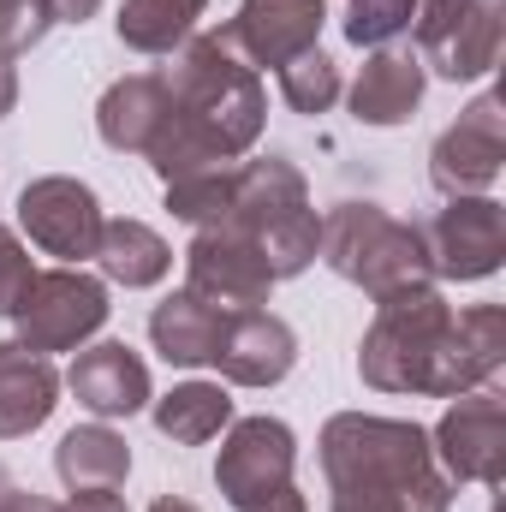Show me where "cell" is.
<instances>
[{"mask_svg": "<svg viewBox=\"0 0 506 512\" xmlns=\"http://www.w3.org/2000/svg\"><path fill=\"white\" fill-rule=\"evenodd\" d=\"M506 364V310L471 304L453 310L435 286H411L376 304V322L358 346V376L376 393H429L459 399Z\"/></svg>", "mask_w": 506, "mask_h": 512, "instance_id": "1", "label": "cell"}, {"mask_svg": "<svg viewBox=\"0 0 506 512\" xmlns=\"http://www.w3.org/2000/svg\"><path fill=\"white\" fill-rule=\"evenodd\" d=\"M167 78V96H173V114L149 149V167L161 173V185L173 179H191V173H209V167H233L268 120V96L256 84V66H245L221 30H203V36H185L179 42V60Z\"/></svg>", "mask_w": 506, "mask_h": 512, "instance_id": "2", "label": "cell"}, {"mask_svg": "<svg viewBox=\"0 0 506 512\" xmlns=\"http://www.w3.org/2000/svg\"><path fill=\"white\" fill-rule=\"evenodd\" d=\"M322 477H328V512H447L453 483L435 465L429 429L405 417H370L340 411L322 423L316 441Z\"/></svg>", "mask_w": 506, "mask_h": 512, "instance_id": "3", "label": "cell"}, {"mask_svg": "<svg viewBox=\"0 0 506 512\" xmlns=\"http://www.w3.org/2000/svg\"><path fill=\"white\" fill-rule=\"evenodd\" d=\"M227 233H239L274 280L304 274L316 251H322V221L310 209V185L286 155H262V161H239L233 173V203L221 215Z\"/></svg>", "mask_w": 506, "mask_h": 512, "instance_id": "4", "label": "cell"}, {"mask_svg": "<svg viewBox=\"0 0 506 512\" xmlns=\"http://www.w3.org/2000/svg\"><path fill=\"white\" fill-rule=\"evenodd\" d=\"M322 262L364 286L370 298H393V292H411V286H435V268L423 251V233L411 221H393L376 203H334L322 215Z\"/></svg>", "mask_w": 506, "mask_h": 512, "instance_id": "5", "label": "cell"}, {"mask_svg": "<svg viewBox=\"0 0 506 512\" xmlns=\"http://www.w3.org/2000/svg\"><path fill=\"white\" fill-rule=\"evenodd\" d=\"M411 30H417L423 72L465 84V78L495 72V60H501L506 0H417Z\"/></svg>", "mask_w": 506, "mask_h": 512, "instance_id": "6", "label": "cell"}, {"mask_svg": "<svg viewBox=\"0 0 506 512\" xmlns=\"http://www.w3.org/2000/svg\"><path fill=\"white\" fill-rule=\"evenodd\" d=\"M108 286L84 268H42L24 298L12 304V322H18V346L30 352H78L90 334H102L108 322Z\"/></svg>", "mask_w": 506, "mask_h": 512, "instance_id": "7", "label": "cell"}, {"mask_svg": "<svg viewBox=\"0 0 506 512\" xmlns=\"http://www.w3.org/2000/svg\"><path fill=\"white\" fill-rule=\"evenodd\" d=\"M417 233L435 280H489L506 262V209L495 197H447Z\"/></svg>", "mask_w": 506, "mask_h": 512, "instance_id": "8", "label": "cell"}, {"mask_svg": "<svg viewBox=\"0 0 506 512\" xmlns=\"http://www.w3.org/2000/svg\"><path fill=\"white\" fill-rule=\"evenodd\" d=\"M501 161H506V114H501V96L483 90L453 126L435 137L429 179H435L441 197H483L501 179Z\"/></svg>", "mask_w": 506, "mask_h": 512, "instance_id": "9", "label": "cell"}, {"mask_svg": "<svg viewBox=\"0 0 506 512\" xmlns=\"http://www.w3.org/2000/svg\"><path fill=\"white\" fill-rule=\"evenodd\" d=\"M102 203L84 179H66V173H48V179H30L18 191V227L30 233V245L60 262H84L96 256L102 239Z\"/></svg>", "mask_w": 506, "mask_h": 512, "instance_id": "10", "label": "cell"}, {"mask_svg": "<svg viewBox=\"0 0 506 512\" xmlns=\"http://www.w3.org/2000/svg\"><path fill=\"white\" fill-rule=\"evenodd\" d=\"M292 465H298V441L280 417H239V423H227V441L215 459V489L233 501V512L256 507L292 483Z\"/></svg>", "mask_w": 506, "mask_h": 512, "instance_id": "11", "label": "cell"}, {"mask_svg": "<svg viewBox=\"0 0 506 512\" xmlns=\"http://www.w3.org/2000/svg\"><path fill=\"white\" fill-rule=\"evenodd\" d=\"M435 465L447 471V483H483L501 489L506 477V405L501 393H465L447 405V417L429 435Z\"/></svg>", "mask_w": 506, "mask_h": 512, "instance_id": "12", "label": "cell"}, {"mask_svg": "<svg viewBox=\"0 0 506 512\" xmlns=\"http://www.w3.org/2000/svg\"><path fill=\"white\" fill-rule=\"evenodd\" d=\"M185 286L215 310H262L274 292L268 262L227 227H197L185 245Z\"/></svg>", "mask_w": 506, "mask_h": 512, "instance_id": "13", "label": "cell"}, {"mask_svg": "<svg viewBox=\"0 0 506 512\" xmlns=\"http://www.w3.org/2000/svg\"><path fill=\"white\" fill-rule=\"evenodd\" d=\"M322 18H328L322 0H239V12L221 24V36L245 66H274L280 72L286 60L316 48Z\"/></svg>", "mask_w": 506, "mask_h": 512, "instance_id": "14", "label": "cell"}, {"mask_svg": "<svg viewBox=\"0 0 506 512\" xmlns=\"http://www.w3.org/2000/svg\"><path fill=\"white\" fill-rule=\"evenodd\" d=\"M209 364L233 387H274L286 382L292 364H298V334L280 316H268V310H233Z\"/></svg>", "mask_w": 506, "mask_h": 512, "instance_id": "15", "label": "cell"}, {"mask_svg": "<svg viewBox=\"0 0 506 512\" xmlns=\"http://www.w3.org/2000/svg\"><path fill=\"white\" fill-rule=\"evenodd\" d=\"M66 387H72L78 405L96 411L102 423H108V417H131V411L149 405V364L131 352L126 340H102V346H90V352L72 358Z\"/></svg>", "mask_w": 506, "mask_h": 512, "instance_id": "16", "label": "cell"}, {"mask_svg": "<svg viewBox=\"0 0 506 512\" xmlns=\"http://www.w3.org/2000/svg\"><path fill=\"white\" fill-rule=\"evenodd\" d=\"M167 114H173L167 78L161 72H131L120 84H108V96L96 102V131L120 155H149L161 126H167Z\"/></svg>", "mask_w": 506, "mask_h": 512, "instance_id": "17", "label": "cell"}, {"mask_svg": "<svg viewBox=\"0 0 506 512\" xmlns=\"http://www.w3.org/2000/svg\"><path fill=\"white\" fill-rule=\"evenodd\" d=\"M423 84H429V72L411 48H376L352 84V120L358 126H405L423 102Z\"/></svg>", "mask_w": 506, "mask_h": 512, "instance_id": "18", "label": "cell"}, {"mask_svg": "<svg viewBox=\"0 0 506 512\" xmlns=\"http://www.w3.org/2000/svg\"><path fill=\"white\" fill-rule=\"evenodd\" d=\"M60 405V376L42 352L0 340V441H18L30 429H42Z\"/></svg>", "mask_w": 506, "mask_h": 512, "instance_id": "19", "label": "cell"}, {"mask_svg": "<svg viewBox=\"0 0 506 512\" xmlns=\"http://www.w3.org/2000/svg\"><path fill=\"white\" fill-rule=\"evenodd\" d=\"M227 316H233V310H215L209 298H197V292L185 286V292H173V298H161V304L149 310V340H155V352H161L167 364L197 370V364L215 358Z\"/></svg>", "mask_w": 506, "mask_h": 512, "instance_id": "20", "label": "cell"}, {"mask_svg": "<svg viewBox=\"0 0 506 512\" xmlns=\"http://www.w3.org/2000/svg\"><path fill=\"white\" fill-rule=\"evenodd\" d=\"M54 471H60V483L72 495H84V489H120L131 477V447H126V435H114L108 423H78L54 447Z\"/></svg>", "mask_w": 506, "mask_h": 512, "instance_id": "21", "label": "cell"}, {"mask_svg": "<svg viewBox=\"0 0 506 512\" xmlns=\"http://www.w3.org/2000/svg\"><path fill=\"white\" fill-rule=\"evenodd\" d=\"M96 262H102V274H108L114 286L143 292V286H155V280L173 268V251H167V239H161L155 227H143V221L120 215V221H102Z\"/></svg>", "mask_w": 506, "mask_h": 512, "instance_id": "22", "label": "cell"}, {"mask_svg": "<svg viewBox=\"0 0 506 512\" xmlns=\"http://www.w3.org/2000/svg\"><path fill=\"white\" fill-rule=\"evenodd\" d=\"M233 423V399L221 382H179L173 393L155 399V429L173 447H203Z\"/></svg>", "mask_w": 506, "mask_h": 512, "instance_id": "23", "label": "cell"}, {"mask_svg": "<svg viewBox=\"0 0 506 512\" xmlns=\"http://www.w3.org/2000/svg\"><path fill=\"white\" fill-rule=\"evenodd\" d=\"M203 6L209 0H126L120 18H114V30H120V42L137 48V54H173L197 30Z\"/></svg>", "mask_w": 506, "mask_h": 512, "instance_id": "24", "label": "cell"}, {"mask_svg": "<svg viewBox=\"0 0 506 512\" xmlns=\"http://www.w3.org/2000/svg\"><path fill=\"white\" fill-rule=\"evenodd\" d=\"M233 173H239V161H233V167L191 173V179H173V185H167L173 221H185L191 233H197V227H221V215H227V203H233Z\"/></svg>", "mask_w": 506, "mask_h": 512, "instance_id": "25", "label": "cell"}, {"mask_svg": "<svg viewBox=\"0 0 506 512\" xmlns=\"http://www.w3.org/2000/svg\"><path fill=\"white\" fill-rule=\"evenodd\" d=\"M280 96H286L292 114H310L316 120V114H328L340 102V66L322 48H310V54H298V60L280 66Z\"/></svg>", "mask_w": 506, "mask_h": 512, "instance_id": "26", "label": "cell"}, {"mask_svg": "<svg viewBox=\"0 0 506 512\" xmlns=\"http://www.w3.org/2000/svg\"><path fill=\"white\" fill-rule=\"evenodd\" d=\"M411 6L417 0H346V36L358 48H381L399 30H411Z\"/></svg>", "mask_w": 506, "mask_h": 512, "instance_id": "27", "label": "cell"}, {"mask_svg": "<svg viewBox=\"0 0 506 512\" xmlns=\"http://www.w3.org/2000/svg\"><path fill=\"white\" fill-rule=\"evenodd\" d=\"M36 280V268H30V251L18 245V233L0 221V316H12V304L24 298V286Z\"/></svg>", "mask_w": 506, "mask_h": 512, "instance_id": "28", "label": "cell"}, {"mask_svg": "<svg viewBox=\"0 0 506 512\" xmlns=\"http://www.w3.org/2000/svg\"><path fill=\"white\" fill-rule=\"evenodd\" d=\"M66 512H126V501H120L114 489H84V495H72Z\"/></svg>", "mask_w": 506, "mask_h": 512, "instance_id": "29", "label": "cell"}, {"mask_svg": "<svg viewBox=\"0 0 506 512\" xmlns=\"http://www.w3.org/2000/svg\"><path fill=\"white\" fill-rule=\"evenodd\" d=\"M48 12H54V24H84L102 12V0H48Z\"/></svg>", "mask_w": 506, "mask_h": 512, "instance_id": "30", "label": "cell"}, {"mask_svg": "<svg viewBox=\"0 0 506 512\" xmlns=\"http://www.w3.org/2000/svg\"><path fill=\"white\" fill-rule=\"evenodd\" d=\"M18 108V66H12V54H0V120Z\"/></svg>", "mask_w": 506, "mask_h": 512, "instance_id": "31", "label": "cell"}, {"mask_svg": "<svg viewBox=\"0 0 506 512\" xmlns=\"http://www.w3.org/2000/svg\"><path fill=\"white\" fill-rule=\"evenodd\" d=\"M239 512H310V507H304V495L286 483L280 495H268V501H256V507H239Z\"/></svg>", "mask_w": 506, "mask_h": 512, "instance_id": "32", "label": "cell"}, {"mask_svg": "<svg viewBox=\"0 0 506 512\" xmlns=\"http://www.w3.org/2000/svg\"><path fill=\"white\" fill-rule=\"evenodd\" d=\"M0 512H66V507L48 501V495H18V489H12V495L0 501Z\"/></svg>", "mask_w": 506, "mask_h": 512, "instance_id": "33", "label": "cell"}, {"mask_svg": "<svg viewBox=\"0 0 506 512\" xmlns=\"http://www.w3.org/2000/svg\"><path fill=\"white\" fill-rule=\"evenodd\" d=\"M149 512H203V507H191L185 495H161V501H155V507H149Z\"/></svg>", "mask_w": 506, "mask_h": 512, "instance_id": "34", "label": "cell"}, {"mask_svg": "<svg viewBox=\"0 0 506 512\" xmlns=\"http://www.w3.org/2000/svg\"><path fill=\"white\" fill-rule=\"evenodd\" d=\"M6 495H12V477H6V465H0V501H6Z\"/></svg>", "mask_w": 506, "mask_h": 512, "instance_id": "35", "label": "cell"}, {"mask_svg": "<svg viewBox=\"0 0 506 512\" xmlns=\"http://www.w3.org/2000/svg\"><path fill=\"white\" fill-rule=\"evenodd\" d=\"M6 6H18V0H0V12H6Z\"/></svg>", "mask_w": 506, "mask_h": 512, "instance_id": "36", "label": "cell"}]
</instances>
